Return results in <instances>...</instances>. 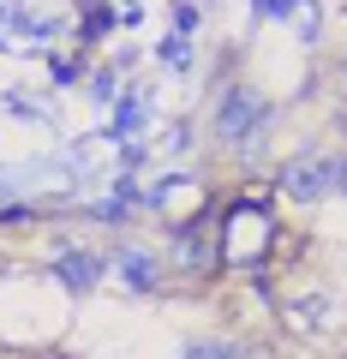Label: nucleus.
<instances>
[{
	"label": "nucleus",
	"instance_id": "obj_13",
	"mask_svg": "<svg viewBox=\"0 0 347 359\" xmlns=\"http://www.w3.org/2000/svg\"><path fill=\"white\" fill-rule=\"evenodd\" d=\"M162 60L174 66V72H186V60H192V54H186V36H168L162 42Z\"/></svg>",
	"mask_w": 347,
	"mask_h": 359
},
{
	"label": "nucleus",
	"instance_id": "obj_8",
	"mask_svg": "<svg viewBox=\"0 0 347 359\" xmlns=\"http://www.w3.org/2000/svg\"><path fill=\"white\" fill-rule=\"evenodd\" d=\"M287 25H294V36H299V42H318V30H323V18H318V0H294Z\"/></svg>",
	"mask_w": 347,
	"mask_h": 359
},
{
	"label": "nucleus",
	"instance_id": "obj_14",
	"mask_svg": "<svg viewBox=\"0 0 347 359\" xmlns=\"http://www.w3.org/2000/svg\"><path fill=\"white\" fill-rule=\"evenodd\" d=\"M6 108H13V114H18V120H48V114H42V108H36V102H30V96H6Z\"/></svg>",
	"mask_w": 347,
	"mask_h": 359
},
{
	"label": "nucleus",
	"instance_id": "obj_4",
	"mask_svg": "<svg viewBox=\"0 0 347 359\" xmlns=\"http://www.w3.org/2000/svg\"><path fill=\"white\" fill-rule=\"evenodd\" d=\"M108 269H120V282H126L132 294H156V287H162V257L144 252V245H120V252L108 257Z\"/></svg>",
	"mask_w": 347,
	"mask_h": 359
},
{
	"label": "nucleus",
	"instance_id": "obj_3",
	"mask_svg": "<svg viewBox=\"0 0 347 359\" xmlns=\"http://www.w3.org/2000/svg\"><path fill=\"white\" fill-rule=\"evenodd\" d=\"M54 276H60L72 294H90V287L108 276V257L90 252V245H60V252H54Z\"/></svg>",
	"mask_w": 347,
	"mask_h": 359
},
{
	"label": "nucleus",
	"instance_id": "obj_9",
	"mask_svg": "<svg viewBox=\"0 0 347 359\" xmlns=\"http://www.w3.org/2000/svg\"><path fill=\"white\" fill-rule=\"evenodd\" d=\"M108 30H114V13H108V6H90V13H84V42H102Z\"/></svg>",
	"mask_w": 347,
	"mask_h": 359
},
{
	"label": "nucleus",
	"instance_id": "obj_10",
	"mask_svg": "<svg viewBox=\"0 0 347 359\" xmlns=\"http://www.w3.org/2000/svg\"><path fill=\"white\" fill-rule=\"evenodd\" d=\"M198 25H204V13H198V0H180V6H174V30H180V36H192Z\"/></svg>",
	"mask_w": 347,
	"mask_h": 359
},
{
	"label": "nucleus",
	"instance_id": "obj_6",
	"mask_svg": "<svg viewBox=\"0 0 347 359\" xmlns=\"http://www.w3.org/2000/svg\"><path fill=\"white\" fill-rule=\"evenodd\" d=\"M144 108H150V96H144V90H132V96H120V108H114V126H108V138H132V132L144 126Z\"/></svg>",
	"mask_w": 347,
	"mask_h": 359
},
{
	"label": "nucleus",
	"instance_id": "obj_7",
	"mask_svg": "<svg viewBox=\"0 0 347 359\" xmlns=\"http://www.w3.org/2000/svg\"><path fill=\"white\" fill-rule=\"evenodd\" d=\"M180 359H257L245 341H192Z\"/></svg>",
	"mask_w": 347,
	"mask_h": 359
},
{
	"label": "nucleus",
	"instance_id": "obj_1",
	"mask_svg": "<svg viewBox=\"0 0 347 359\" xmlns=\"http://www.w3.org/2000/svg\"><path fill=\"white\" fill-rule=\"evenodd\" d=\"M264 132H270V102H264L252 84H228V90H222V102H216V138L228 144V150L245 156Z\"/></svg>",
	"mask_w": 347,
	"mask_h": 359
},
{
	"label": "nucleus",
	"instance_id": "obj_12",
	"mask_svg": "<svg viewBox=\"0 0 347 359\" xmlns=\"http://www.w3.org/2000/svg\"><path fill=\"white\" fill-rule=\"evenodd\" d=\"M48 78H54V84H78V60H72V54H54V60H48Z\"/></svg>",
	"mask_w": 347,
	"mask_h": 359
},
{
	"label": "nucleus",
	"instance_id": "obj_2",
	"mask_svg": "<svg viewBox=\"0 0 347 359\" xmlns=\"http://www.w3.org/2000/svg\"><path fill=\"white\" fill-rule=\"evenodd\" d=\"M282 192L299 198V204H318V198L341 192V156L329 150H299L282 162Z\"/></svg>",
	"mask_w": 347,
	"mask_h": 359
},
{
	"label": "nucleus",
	"instance_id": "obj_11",
	"mask_svg": "<svg viewBox=\"0 0 347 359\" xmlns=\"http://www.w3.org/2000/svg\"><path fill=\"white\" fill-rule=\"evenodd\" d=\"M114 90H120V72H114V66H96V72H90V96H102V102H108Z\"/></svg>",
	"mask_w": 347,
	"mask_h": 359
},
{
	"label": "nucleus",
	"instance_id": "obj_5",
	"mask_svg": "<svg viewBox=\"0 0 347 359\" xmlns=\"http://www.w3.org/2000/svg\"><path fill=\"white\" fill-rule=\"evenodd\" d=\"M174 264H180V269H204V264H210L204 216H198V222H186V228H180V240H174Z\"/></svg>",
	"mask_w": 347,
	"mask_h": 359
},
{
	"label": "nucleus",
	"instance_id": "obj_15",
	"mask_svg": "<svg viewBox=\"0 0 347 359\" xmlns=\"http://www.w3.org/2000/svg\"><path fill=\"white\" fill-rule=\"evenodd\" d=\"M341 132H347V114H341Z\"/></svg>",
	"mask_w": 347,
	"mask_h": 359
}]
</instances>
